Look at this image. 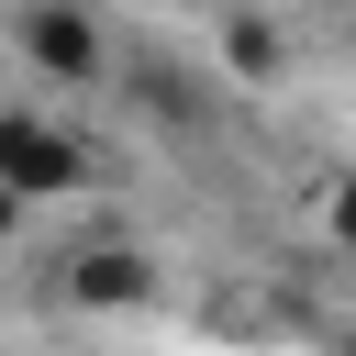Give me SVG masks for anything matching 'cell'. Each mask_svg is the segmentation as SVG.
Instances as JSON below:
<instances>
[{
	"mask_svg": "<svg viewBox=\"0 0 356 356\" xmlns=\"http://www.w3.org/2000/svg\"><path fill=\"white\" fill-rule=\"evenodd\" d=\"M323 11H356V0H323Z\"/></svg>",
	"mask_w": 356,
	"mask_h": 356,
	"instance_id": "7",
	"label": "cell"
},
{
	"mask_svg": "<svg viewBox=\"0 0 356 356\" xmlns=\"http://www.w3.org/2000/svg\"><path fill=\"white\" fill-rule=\"evenodd\" d=\"M323 245H334V256H356V167L323 189Z\"/></svg>",
	"mask_w": 356,
	"mask_h": 356,
	"instance_id": "6",
	"label": "cell"
},
{
	"mask_svg": "<svg viewBox=\"0 0 356 356\" xmlns=\"http://www.w3.org/2000/svg\"><path fill=\"white\" fill-rule=\"evenodd\" d=\"M145 289H156V267H145L134 245H78V256H67V300H78V312H134Z\"/></svg>",
	"mask_w": 356,
	"mask_h": 356,
	"instance_id": "4",
	"label": "cell"
},
{
	"mask_svg": "<svg viewBox=\"0 0 356 356\" xmlns=\"http://www.w3.org/2000/svg\"><path fill=\"white\" fill-rule=\"evenodd\" d=\"M11 44H22V67L44 89H111L122 78V56H111V33H100L89 0H22L11 11Z\"/></svg>",
	"mask_w": 356,
	"mask_h": 356,
	"instance_id": "1",
	"label": "cell"
},
{
	"mask_svg": "<svg viewBox=\"0 0 356 356\" xmlns=\"http://www.w3.org/2000/svg\"><path fill=\"white\" fill-rule=\"evenodd\" d=\"M211 56H222V89H278V78H289V33H278L256 0H222Z\"/></svg>",
	"mask_w": 356,
	"mask_h": 356,
	"instance_id": "3",
	"label": "cell"
},
{
	"mask_svg": "<svg viewBox=\"0 0 356 356\" xmlns=\"http://www.w3.org/2000/svg\"><path fill=\"white\" fill-rule=\"evenodd\" d=\"M134 100H145V122H178V134L211 122V78H189V67H134Z\"/></svg>",
	"mask_w": 356,
	"mask_h": 356,
	"instance_id": "5",
	"label": "cell"
},
{
	"mask_svg": "<svg viewBox=\"0 0 356 356\" xmlns=\"http://www.w3.org/2000/svg\"><path fill=\"white\" fill-rule=\"evenodd\" d=\"M100 167H89V134H67L44 100H11L0 111V189L11 200H67V189H89Z\"/></svg>",
	"mask_w": 356,
	"mask_h": 356,
	"instance_id": "2",
	"label": "cell"
}]
</instances>
